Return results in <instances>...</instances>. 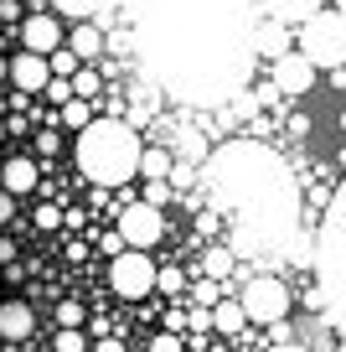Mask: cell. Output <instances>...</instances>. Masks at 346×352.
<instances>
[{"mask_svg": "<svg viewBox=\"0 0 346 352\" xmlns=\"http://www.w3.org/2000/svg\"><path fill=\"white\" fill-rule=\"evenodd\" d=\"M145 83L186 109L222 114L249 94L259 57V0H130Z\"/></svg>", "mask_w": 346, "mask_h": 352, "instance_id": "obj_1", "label": "cell"}, {"mask_svg": "<svg viewBox=\"0 0 346 352\" xmlns=\"http://www.w3.org/2000/svg\"><path fill=\"white\" fill-rule=\"evenodd\" d=\"M212 212L233 223V254H274L295 239L300 223V182L290 166L259 140H233L202 166Z\"/></svg>", "mask_w": 346, "mask_h": 352, "instance_id": "obj_2", "label": "cell"}, {"mask_svg": "<svg viewBox=\"0 0 346 352\" xmlns=\"http://www.w3.org/2000/svg\"><path fill=\"white\" fill-rule=\"evenodd\" d=\"M140 161H145V145L135 135L130 120H93L83 135H78V171L98 187H124L140 176Z\"/></svg>", "mask_w": 346, "mask_h": 352, "instance_id": "obj_3", "label": "cell"}, {"mask_svg": "<svg viewBox=\"0 0 346 352\" xmlns=\"http://www.w3.org/2000/svg\"><path fill=\"white\" fill-rule=\"evenodd\" d=\"M315 290L325 296V321L346 337V176L315 228Z\"/></svg>", "mask_w": 346, "mask_h": 352, "instance_id": "obj_4", "label": "cell"}, {"mask_svg": "<svg viewBox=\"0 0 346 352\" xmlns=\"http://www.w3.org/2000/svg\"><path fill=\"white\" fill-rule=\"evenodd\" d=\"M300 52L310 57L315 67H336L341 73L346 67V16L336 11H315L310 21L300 26Z\"/></svg>", "mask_w": 346, "mask_h": 352, "instance_id": "obj_5", "label": "cell"}, {"mask_svg": "<svg viewBox=\"0 0 346 352\" xmlns=\"http://www.w3.org/2000/svg\"><path fill=\"white\" fill-rule=\"evenodd\" d=\"M155 280H161V264H155L145 249H124L119 259L108 264V285H114L119 300H145L155 290Z\"/></svg>", "mask_w": 346, "mask_h": 352, "instance_id": "obj_6", "label": "cell"}, {"mask_svg": "<svg viewBox=\"0 0 346 352\" xmlns=\"http://www.w3.org/2000/svg\"><path fill=\"white\" fill-rule=\"evenodd\" d=\"M238 300H243V311H249V321H259V327H279L284 311H290V290L274 275H253L249 285L238 290Z\"/></svg>", "mask_w": 346, "mask_h": 352, "instance_id": "obj_7", "label": "cell"}, {"mask_svg": "<svg viewBox=\"0 0 346 352\" xmlns=\"http://www.w3.org/2000/svg\"><path fill=\"white\" fill-rule=\"evenodd\" d=\"M161 233H165L161 208H150V202H124L119 208V239L130 243V249H155Z\"/></svg>", "mask_w": 346, "mask_h": 352, "instance_id": "obj_8", "label": "cell"}, {"mask_svg": "<svg viewBox=\"0 0 346 352\" xmlns=\"http://www.w3.org/2000/svg\"><path fill=\"white\" fill-rule=\"evenodd\" d=\"M315 73H321V67H315L310 57L295 47L290 57H279V63H274V78H269V83L279 88V99H305V94L315 88Z\"/></svg>", "mask_w": 346, "mask_h": 352, "instance_id": "obj_9", "label": "cell"}, {"mask_svg": "<svg viewBox=\"0 0 346 352\" xmlns=\"http://www.w3.org/2000/svg\"><path fill=\"white\" fill-rule=\"evenodd\" d=\"M21 42H26V52L52 57V52L67 47V36H62V26H57V16H26L21 21Z\"/></svg>", "mask_w": 346, "mask_h": 352, "instance_id": "obj_10", "label": "cell"}, {"mask_svg": "<svg viewBox=\"0 0 346 352\" xmlns=\"http://www.w3.org/2000/svg\"><path fill=\"white\" fill-rule=\"evenodd\" d=\"M124 114H130L135 130L161 124V88H155V83H130V94H124Z\"/></svg>", "mask_w": 346, "mask_h": 352, "instance_id": "obj_11", "label": "cell"}, {"mask_svg": "<svg viewBox=\"0 0 346 352\" xmlns=\"http://www.w3.org/2000/svg\"><path fill=\"white\" fill-rule=\"evenodd\" d=\"M165 151L171 155H181L186 166H196V171H202L207 161H212V145H207V135L196 130V124H176L171 130V140H165Z\"/></svg>", "mask_w": 346, "mask_h": 352, "instance_id": "obj_12", "label": "cell"}, {"mask_svg": "<svg viewBox=\"0 0 346 352\" xmlns=\"http://www.w3.org/2000/svg\"><path fill=\"white\" fill-rule=\"evenodd\" d=\"M11 83L21 88V94H42V88L52 83V63H47V57H36V52L11 57Z\"/></svg>", "mask_w": 346, "mask_h": 352, "instance_id": "obj_13", "label": "cell"}, {"mask_svg": "<svg viewBox=\"0 0 346 352\" xmlns=\"http://www.w3.org/2000/svg\"><path fill=\"white\" fill-rule=\"evenodd\" d=\"M67 47H73L88 67H93V57L108 52V36H104V26H98V21H78L73 32H67Z\"/></svg>", "mask_w": 346, "mask_h": 352, "instance_id": "obj_14", "label": "cell"}, {"mask_svg": "<svg viewBox=\"0 0 346 352\" xmlns=\"http://www.w3.org/2000/svg\"><path fill=\"white\" fill-rule=\"evenodd\" d=\"M259 11L269 16V21H284V26L300 21V26H305L315 11H325V6H321V0H259Z\"/></svg>", "mask_w": 346, "mask_h": 352, "instance_id": "obj_15", "label": "cell"}, {"mask_svg": "<svg viewBox=\"0 0 346 352\" xmlns=\"http://www.w3.org/2000/svg\"><path fill=\"white\" fill-rule=\"evenodd\" d=\"M295 47H290V26L284 21H269L264 16L259 21V57H269V63H279V57H290Z\"/></svg>", "mask_w": 346, "mask_h": 352, "instance_id": "obj_16", "label": "cell"}, {"mask_svg": "<svg viewBox=\"0 0 346 352\" xmlns=\"http://www.w3.org/2000/svg\"><path fill=\"white\" fill-rule=\"evenodd\" d=\"M0 187L11 192V197L32 192V187H36V161H26V155H11V161L0 166Z\"/></svg>", "mask_w": 346, "mask_h": 352, "instance_id": "obj_17", "label": "cell"}, {"mask_svg": "<svg viewBox=\"0 0 346 352\" xmlns=\"http://www.w3.org/2000/svg\"><path fill=\"white\" fill-rule=\"evenodd\" d=\"M32 327H36V316H32L26 300H5V306H0V337L21 342V337H32Z\"/></svg>", "mask_w": 346, "mask_h": 352, "instance_id": "obj_18", "label": "cell"}, {"mask_svg": "<svg viewBox=\"0 0 346 352\" xmlns=\"http://www.w3.org/2000/svg\"><path fill=\"white\" fill-rule=\"evenodd\" d=\"M62 16H78V21H108L114 0H52Z\"/></svg>", "mask_w": 346, "mask_h": 352, "instance_id": "obj_19", "label": "cell"}, {"mask_svg": "<svg viewBox=\"0 0 346 352\" xmlns=\"http://www.w3.org/2000/svg\"><path fill=\"white\" fill-rule=\"evenodd\" d=\"M212 327H217V331H243V327H249L243 300H217V306H212Z\"/></svg>", "mask_w": 346, "mask_h": 352, "instance_id": "obj_20", "label": "cell"}, {"mask_svg": "<svg viewBox=\"0 0 346 352\" xmlns=\"http://www.w3.org/2000/svg\"><path fill=\"white\" fill-rule=\"evenodd\" d=\"M140 176L145 182H171V151H161V145H150L140 161Z\"/></svg>", "mask_w": 346, "mask_h": 352, "instance_id": "obj_21", "label": "cell"}, {"mask_svg": "<svg viewBox=\"0 0 346 352\" xmlns=\"http://www.w3.org/2000/svg\"><path fill=\"white\" fill-rule=\"evenodd\" d=\"M47 63H52V78H78V73H83V57H78L73 52V47H62V52H52V57H47Z\"/></svg>", "mask_w": 346, "mask_h": 352, "instance_id": "obj_22", "label": "cell"}, {"mask_svg": "<svg viewBox=\"0 0 346 352\" xmlns=\"http://www.w3.org/2000/svg\"><path fill=\"white\" fill-rule=\"evenodd\" d=\"M62 124H67V130H78V135H83L88 124H93V109H88V99H73V104H62Z\"/></svg>", "mask_w": 346, "mask_h": 352, "instance_id": "obj_23", "label": "cell"}, {"mask_svg": "<svg viewBox=\"0 0 346 352\" xmlns=\"http://www.w3.org/2000/svg\"><path fill=\"white\" fill-rule=\"evenodd\" d=\"M57 327L62 331H83V306H78V300H62V306H57Z\"/></svg>", "mask_w": 346, "mask_h": 352, "instance_id": "obj_24", "label": "cell"}, {"mask_svg": "<svg viewBox=\"0 0 346 352\" xmlns=\"http://www.w3.org/2000/svg\"><path fill=\"white\" fill-rule=\"evenodd\" d=\"M202 270H207L212 280H222L227 270H233V249H212V254H207V264H202Z\"/></svg>", "mask_w": 346, "mask_h": 352, "instance_id": "obj_25", "label": "cell"}, {"mask_svg": "<svg viewBox=\"0 0 346 352\" xmlns=\"http://www.w3.org/2000/svg\"><path fill=\"white\" fill-rule=\"evenodd\" d=\"M52 352H88V337H83V331H57Z\"/></svg>", "mask_w": 346, "mask_h": 352, "instance_id": "obj_26", "label": "cell"}, {"mask_svg": "<svg viewBox=\"0 0 346 352\" xmlns=\"http://www.w3.org/2000/svg\"><path fill=\"white\" fill-rule=\"evenodd\" d=\"M98 88H104V83H98V73H93V67H83V73L73 78V94H78V99H93Z\"/></svg>", "mask_w": 346, "mask_h": 352, "instance_id": "obj_27", "label": "cell"}, {"mask_svg": "<svg viewBox=\"0 0 346 352\" xmlns=\"http://www.w3.org/2000/svg\"><path fill=\"white\" fill-rule=\"evenodd\" d=\"M47 99L52 104H73L78 94H73V78H52V83H47Z\"/></svg>", "mask_w": 346, "mask_h": 352, "instance_id": "obj_28", "label": "cell"}, {"mask_svg": "<svg viewBox=\"0 0 346 352\" xmlns=\"http://www.w3.org/2000/svg\"><path fill=\"white\" fill-rule=\"evenodd\" d=\"M140 202H150V208H165L171 202V182H145V197Z\"/></svg>", "mask_w": 346, "mask_h": 352, "instance_id": "obj_29", "label": "cell"}, {"mask_svg": "<svg viewBox=\"0 0 346 352\" xmlns=\"http://www.w3.org/2000/svg\"><path fill=\"white\" fill-rule=\"evenodd\" d=\"M155 290H165V296H181V290H186V275H181V270H161Z\"/></svg>", "mask_w": 346, "mask_h": 352, "instance_id": "obj_30", "label": "cell"}, {"mask_svg": "<svg viewBox=\"0 0 346 352\" xmlns=\"http://www.w3.org/2000/svg\"><path fill=\"white\" fill-rule=\"evenodd\" d=\"M150 352H181V337H176V331H161V337L150 342Z\"/></svg>", "mask_w": 346, "mask_h": 352, "instance_id": "obj_31", "label": "cell"}, {"mask_svg": "<svg viewBox=\"0 0 346 352\" xmlns=\"http://www.w3.org/2000/svg\"><path fill=\"white\" fill-rule=\"evenodd\" d=\"M57 223H62V212H57L52 202H47V208H36V228H57Z\"/></svg>", "mask_w": 346, "mask_h": 352, "instance_id": "obj_32", "label": "cell"}, {"mask_svg": "<svg viewBox=\"0 0 346 352\" xmlns=\"http://www.w3.org/2000/svg\"><path fill=\"white\" fill-rule=\"evenodd\" d=\"M186 321H192V316H186V311H176V306H171V311H165V331H181V327H186Z\"/></svg>", "mask_w": 346, "mask_h": 352, "instance_id": "obj_33", "label": "cell"}, {"mask_svg": "<svg viewBox=\"0 0 346 352\" xmlns=\"http://www.w3.org/2000/svg\"><path fill=\"white\" fill-rule=\"evenodd\" d=\"M11 212H16V197L5 187H0V223H11Z\"/></svg>", "mask_w": 346, "mask_h": 352, "instance_id": "obj_34", "label": "cell"}, {"mask_svg": "<svg viewBox=\"0 0 346 352\" xmlns=\"http://www.w3.org/2000/svg\"><path fill=\"white\" fill-rule=\"evenodd\" d=\"M93 352H124V342H119V337H98Z\"/></svg>", "mask_w": 346, "mask_h": 352, "instance_id": "obj_35", "label": "cell"}, {"mask_svg": "<svg viewBox=\"0 0 346 352\" xmlns=\"http://www.w3.org/2000/svg\"><path fill=\"white\" fill-rule=\"evenodd\" d=\"M0 16H5V21H16V16H21V6H16V0H0Z\"/></svg>", "mask_w": 346, "mask_h": 352, "instance_id": "obj_36", "label": "cell"}, {"mask_svg": "<svg viewBox=\"0 0 346 352\" xmlns=\"http://www.w3.org/2000/svg\"><path fill=\"white\" fill-rule=\"evenodd\" d=\"M0 264H5V270H11V264H16V249H11V243H5V239H0Z\"/></svg>", "mask_w": 346, "mask_h": 352, "instance_id": "obj_37", "label": "cell"}, {"mask_svg": "<svg viewBox=\"0 0 346 352\" xmlns=\"http://www.w3.org/2000/svg\"><path fill=\"white\" fill-rule=\"evenodd\" d=\"M269 352H310V347H300V342H274Z\"/></svg>", "mask_w": 346, "mask_h": 352, "instance_id": "obj_38", "label": "cell"}, {"mask_svg": "<svg viewBox=\"0 0 346 352\" xmlns=\"http://www.w3.org/2000/svg\"><path fill=\"white\" fill-rule=\"evenodd\" d=\"M5 78H11V63H5V57H0V83H5Z\"/></svg>", "mask_w": 346, "mask_h": 352, "instance_id": "obj_39", "label": "cell"}, {"mask_svg": "<svg viewBox=\"0 0 346 352\" xmlns=\"http://www.w3.org/2000/svg\"><path fill=\"white\" fill-rule=\"evenodd\" d=\"M336 11H341V16H346V0H336Z\"/></svg>", "mask_w": 346, "mask_h": 352, "instance_id": "obj_40", "label": "cell"}, {"mask_svg": "<svg viewBox=\"0 0 346 352\" xmlns=\"http://www.w3.org/2000/svg\"><path fill=\"white\" fill-rule=\"evenodd\" d=\"M0 140H5V120H0Z\"/></svg>", "mask_w": 346, "mask_h": 352, "instance_id": "obj_41", "label": "cell"}, {"mask_svg": "<svg viewBox=\"0 0 346 352\" xmlns=\"http://www.w3.org/2000/svg\"><path fill=\"white\" fill-rule=\"evenodd\" d=\"M341 130H346V114H341Z\"/></svg>", "mask_w": 346, "mask_h": 352, "instance_id": "obj_42", "label": "cell"}]
</instances>
